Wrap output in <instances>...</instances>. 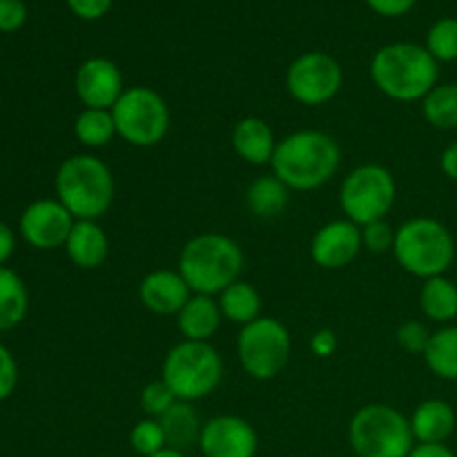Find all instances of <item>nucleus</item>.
<instances>
[{"mask_svg":"<svg viewBox=\"0 0 457 457\" xmlns=\"http://www.w3.org/2000/svg\"><path fill=\"white\" fill-rule=\"evenodd\" d=\"M65 253L80 270H96L110 254V239L98 221H76L65 241Z\"/></svg>","mask_w":457,"mask_h":457,"instance_id":"18","label":"nucleus"},{"mask_svg":"<svg viewBox=\"0 0 457 457\" xmlns=\"http://www.w3.org/2000/svg\"><path fill=\"white\" fill-rule=\"evenodd\" d=\"M418 445H445L455 431V411L445 400H427L409 418Z\"/></svg>","mask_w":457,"mask_h":457,"instance_id":"19","label":"nucleus"},{"mask_svg":"<svg viewBox=\"0 0 457 457\" xmlns=\"http://www.w3.org/2000/svg\"><path fill=\"white\" fill-rule=\"evenodd\" d=\"M67 7L83 21H98L110 12L112 0H67Z\"/></svg>","mask_w":457,"mask_h":457,"instance_id":"36","label":"nucleus"},{"mask_svg":"<svg viewBox=\"0 0 457 457\" xmlns=\"http://www.w3.org/2000/svg\"><path fill=\"white\" fill-rule=\"evenodd\" d=\"M116 134L132 147H154L170 132V107L156 89L125 87L116 105L112 107Z\"/></svg>","mask_w":457,"mask_h":457,"instance_id":"8","label":"nucleus"},{"mask_svg":"<svg viewBox=\"0 0 457 457\" xmlns=\"http://www.w3.org/2000/svg\"><path fill=\"white\" fill-rule=\"evenodd\" d=\"M293 353L288 328L275 317H259L241 326L237 337V357L248 378L268 382L284 373Z\"/></svg>","mask_w":457,"mask_h":457,"instance_id":"9","label":"nucleus"},{"mask_svg":"<svg viewBox=\"0 0 457 457\" xmlns=\"http://www.w3.org/2000/svg\"><path fill=\"white\" fill-rule=\"evenodd\" d=\"M393 254L402 270L418 279L442 277L455 259L453 235L437 219L415 217L395 228Z\"/></svg>","mask_w":457,"mask_h":457,"instance_id":"5","label":"nucleus"},{"mask_svg":"<svg viewBox=\"0 0 457 457\" xmlns=\"http://www.w3.org/2000/svg\"><path fill=\"white\" fill-rule=\"evenodd\" d=\"M311 351L317 357H330L337 351V335L330 328H321L312 333L311 337Z\"/></svg>","mask_w":457,"mask_h":457,"instance_id":"38","label":"nucleus"},{"mask_svg":"<svg viewBox=\"0 0 457 457\" xmlns=\"http://www.w3.org/2000/svg\"><path fill=\"white\" fill-rule=\"evenodd\" d=\"M290 201V190L275 177V174H266V177L254 179L245 190V205L250 212L259 219H275L286 210Z\"/></svg>","mask_w":457,"mask_h":457,"instance_id":"22","label":"nucleus"},{"mask_svg":"<svg viewBox=\"0 0 457 457\" xmlns=\"http://www.w3.org/2000/svg\"><path fill=\"white\" fill-rule=\"evenodd\" d=\"M361 244H364L366 250L375 254L388 253V250H393V244H395V228L386 219L369 223V226L361 228Z\"/></svg>","mask_w":457,"mask_h":457,"instance_id":"33","label":"nucleus"},{"mask_svg":"<svg viewBox=\"0 0 457 457\" xmlns=\"http://www.w3.org/2000/svg\"><path fill=\"white\" fill-rule=\"evenodd\" d=\"M437 62L457 61V18H440L427 34V45Z\"/></svg>","mask_w":457,"mask_h":457,"instance_id":"29","label":"nucleus"},{"mask_svg":"<svg viewBox=\"0 0 457 457\" xmlns=\"http://www.w3.org/2000/svg\"><path fill=\"white\" fill-rule=\"evenodd\" d=\"M54 187L56 199L76 221H98L112 208L116 195L114 174L94 154H74L62 161Z\"/></svg>","mask_w":457,"mask_h":457,"instance_id":"4","label":"nucleus"},{"mask_svg":"<svg viewBox=\"0 0 457 457\" xmlns=\"http://www.w3.org/2000/svg\"><path fill=\"white\" fill-rule=\"evenodd\" d=\"M74 89L85 107L112 110L120 94L125 92L123 74H120L119 65L110 58H87L76 71Z\"/></svg>","mask_w":457,"mask_h":457,"instance_id":"15","label":"nucleus"},{"mask_svg":"<svg viewBox=\"0 0 457 457\" xmlns=\"http://www.w3.org/2000/svg\"><path fill=\"white\" fill-rule=\"evenodd\" d=\"M344 74L330 54L308 52L290 62L286 71V87L297 103L320 107L333 101L342 89Z\"/></svg>","mask_w":457,"mask_h":457,"instance_id":"11","label":"nucleus"},{"mask_svg":"<svg viewBox=\"0 0 457 457\" xmlns=\"http://www.w3.org/2000/svg\"><path fill=\"white\" fill-rule=\"evenodd\" d=\"M431 330L427 328V324L422 321H404V324L397 328V344H400L402 351L411 353V355H424L428 342H431Z\"/></svg>","mask_w":457,"mask_h":457,"instance_id":"32","label":"nucleus"},{"mask_svg":"<svg viewBox=\"0 0 457 457\" xmlns=\"http://www.w3.org/2000/svg\"><path fill=\"white\" fill-rule=\"evenodd\" d=\"M259 436L248 420L239 415H217L204 422L199 451L204 457H254Z\"/></svg>","mask_w":457,"mask_h":457,"instance_id":"13","label":"nucleus"},{"mask_svg":"<svg viewBox=\"0 0 457 457\" xmlns=\"http://www.w3.org/2000/svg\"><path fill=\"white\" fill-rule=\"evenodd\" d=\"M424 361L428 370L436 378L457 379V326H445L431 335L427 351H424Z\"/></svg>","mask_w":457,"mask_h":457,"instance_id":"26","label":"nucleus"},{"mask_svg":"<svg viewBox=\"0 0 457 457\" xmlns=\"http://www.w3.org/2000/svg\"><path fill=\"white\" fill-rule=\"evenodd\" d=\"M161 379L181 402H199L212 395L223 379V360L210 342L174 344L163 360Z\"/></svg>","mask_w":457,"mask_h":457,"instance_id":"6","label":"nucleus"},{"mask_svg":"<svg viewBox=\"0 0 457 457\" xmlns=\"http://www.w3.org/2000/svg\"><path fill=\"white\" fill-rule=\"evenodd\" d=\"M440 168L445 172V177H449L451 181H457V143H451L440 156Z\"/></svg>","mask_w":457,"mask_h":457,"instance_id":"40","label":"nucleus"},{"mask_svg":"<svg viewBox=\"0 0 457 457\" xmlns=\"http://www.w3.org/2000/svg\"><path fill=\"white\" fill-rule=\"evenodd\" d=\"M190 286L186 284V279L181 277L179 270H168V268H161V270H152L143 277L141 286H138V297L141 303L154 315H179L183 306L187 303V299L192 297Z\"/></svg>","mask_w":457,"mask_h":457,"instance_id":"16","label":"nucleus"},{"mask_svg":"<svg viewBox=\"0 0 457 457\" xmlns=\"http://www.w3.org/2000/svg\"><path fill=\"white\" fill-rule=\"evenodd\" d=\"M129 446L141 457H152L163 451L168 442H165V433L159 420L145 418L134 424L132 431H129Z\"/></svg>","mask_w":457,"mask_h":457,"instance_id":"30","label":"nucleus"},{"mask_svg":"<svg viewBox=\"0 0 457 457\" xmlns=\"http://www.w3.org/2000/svg\"><path fill=\"white\" fill-rule=\"evenodd\" d=\"M27 22V4L22 0H0V31L12 34Z\"/></svg>","mask_w":457,"mask_h":457,"instance_id":"34","label":"nucleus"},{"mask_svg":"<svg viewBox=\"0 0 457 457\" xmlns=\"http://www.w3.org/2000/svg\"><path fill=\"white\" fill-rule=\"evenodd\" d=\"M418 0H366L375 13L384 18H400L415 7Z\"/></svg>","mask_w":457,"mask_h":457,"instance_id":"37","label":"nucleus"},{"mask_svg":"<svg viewBox=\"0 0 457 457\" xmlns=\"http://www.w3.org/2000/svg\"><path fill=\"white\" fill-rule=\"evenodd\" d=\"M13 250H16V235L7 223L0 221V266L13 257Z\"/></svg>","mask_w":457,"mask_h":457,"instance_id":"39","label":"nucleus"},{"mask_svg":"<svg viewBox=\"0 0 457 457\" xmlns=\"http://www.w3.org/2000/svg\"><path fill=\"white\" fill-rule=\"evenodd\" d=\"M221 321L223 315L219 302L210 295H192L177 315L179 333L190 342H210Z\"/></svg>","mask_w":457,"mask_h":457,"instance_id":"20","label":"nucleus"},{"mask_svg":"<svg viewBox=\"0 0 457 457\" xmlns=\"http://www.w3.org/2000/svg\"><path fill=\"white\" fill-rule=\"evenodd\" d=\"M159 422L161 428H163L165 442H168L170 449H177L186 453L192 446H199L204 422H201L199 413L195 411L192 402L179 400L163 418H159Z\"/></svg>","mask_w":457,"mask_h":457,"instance_id":"21","label":"nucleus"},{"mask_svg":"<svg viewBox=\"0 0 457 457\" xmlns=\"http://www.w3.org/2000/svg\"><path fill=\"white\" fill-rule=\"evenodd\" d=\"M342 150L330 134L321 129H297L277 141L272 154V174L288 190L311 192L335 177Z\"/></svg>","mask_w":457,"mask_h":457,"instance_id":"1","label":"nucleus"},{"mask_svg":"<svg viewBox=\"0 0 457 457\" xmlns=\"http://www.w3.org/2000/svg\"><path fill=\"white\" fill-rule=\"evenodd\" d=\"M420 308L437 324L453 321L457 317V286L445 275L427 279L420 290Z\"/></svg>","mask_w":457,"mask_h":457,"instance_id":"25","label":"nucleus"},{"mask_svg":"<svg viewBox=\"0 0 457 457\" xmlns=\"http://www.w3.org/2000/svg\"><path fill=\"white\" fill-rule=\"evenodd\" d=\"M18 384V364L13 360L12 351L0 344V402L12 397Z\"/></svg>","mask_w":457,"mask_h":457,"instance_id":"35","label":"nucleus"},{"mask_svg":"<svg viewBox=\"0 0 457 457\" xmlns=\"http://www.w3.org/2000/svg\"><path fill=\"white\" fill-rule=\"evenodd\" d=\"M152 457H187V455L183 453V451H177V449H170V446H165L163 451H159V453L152 455Z\"/></svg>","mask_w":457,"mask_h":457,"instance_id":"42","label":"nucleus"},{"mask_svg":"<svg viewBox=\"0 0 457 457\" xmlns=\"http://www.w3.org/2000/svg\"><path fill=\"white\" fill-rule=\"evenodd\" d=\"M244 250L221 232H204L183 245L177 270L195 295H219L239 281L244 270Z\"/></svg>","mask_w":457,"mask_h":457,"instance_id":"3","label":"nucleus"},{"mask_svg":"<svg viewBox=\"0 0 457 457\" xmlns=\"http://www.w3.org/2000/svg\"><path fill=\"white\" fill-rule=\"evenodd\" d=\"M74 137L85 147H105L107 143H112V138L119 137L112 110L83 107V112L74 120Z\"/></svg>","mask_w":457,"mask_h":457,"instance_id":"27","label":"nucleus"},{"mask_svg":"<svg viewBox=\"0 0 457 457\" xmlns=\"http://www.w3.org/2000/svg\"><path fill=\"white\" fill-rule=\"evenodd\" d=\"M138 400H141V409L145 411L147 418L154 420L163 418V415L179 402L177 395L170 391V386L163 379H154V382L145 384V388L141 391V397H138Z\"/></svg>","mask_w":457,"mask_h":457,"instance_id":"31","label":"nucleus"},{"mask_svg":"<svg viewBox=\"0 0 457 457\" xmlns=\"http://www.w3.org/2000/svg\"><path fill=\"white\" fill-rule=\"evenodd\" d=\"M348 445L357 457H409L415 437L402 411L375 402L351 418Z\"/></svg>","mask_w":457,"mask_h":457,"instance_id":"7","label":"nucleus"},{"mask_svg":"<svg viewBox=\"0 0 457 457\" xmlns=\"http://www.w3.org/2000/svg\"><path fill=\"white\" fill-rule=\"evenodd\" d=\"M232 150L250 165H270L277 138L270 125L259 116H245L237 120L230 134Z\"/></svg>","mask_w":457,"mask_h":457,"instance_id":"17","label":"nucleus"},{"mask_svg":"<svg viewBox=\"0 0 457 457\" xmlns=\"http://www.w3.org/2000/svg\"><path fill=\"white\" fill-rule=\"evenodd\" d=\"M397 186L391 170L379 163H364L346 174L339 187V205L348 221L360 228L382 221L395 205Z\"/></svg>","mask_w":457,"mask_h":457,"instance_id":"10","label":"nucleus"},{"mask_svg":"<svg viewBox=\"0 0 457 457\" xmlns=\"http://www.w3.org/2000/svg\"><path fill=\"white\" fill-rule=\"evenodd\" d=\"M409 457H455L446 445H415Z\"/></svg>","mask_w":457,"mask_h":457,"instance_id":"41","label":"nucleus"},{"mask_svg":"<svg viewBox=\"0 0 457 457\" xmlns=\"http://www.w3.org/2000/svg\"><path fill=\"white\" fill-rule=\"evenodd\" d=\"M361 228L348 219H335L315 232L311 241V259L324 270L346 268L360 257Z\"/></svg>","mask_w":457,"mask_h":457,"instance_id":"14","label":"nucleus"},{"mask_svg":"<svg viewBox=\"0 0 457 457\" xmlns=\"http://www.w3.org/2000/svg\"><path fill=\"white\" fill-rule=\"evenodd\" d=\"M422 114L427 123L437 129L457 128V83L436 85L422 101Z\"/></svg>","mask_w":457,"mask_h":457,"instance_id":"28","label":"nucleus"},{"mask_svg":"<svg viewBox=\"0 0 457 457\" xmlns=\"http://www.w3.org/2000/svg\"><path fill=\"white\" fill-rule=\"evenodd\" d=\"M375 87L397 103L424 101L440 79V62L418 43H391L370 61Z\"/></svg>","mask_w":457,"mask_h":457,"instance_id":"2","label":"nucleus"},{"mask_svg":"<svg viewBox=\"0 0 457 457\" xmlns=\"http://www.w3.org/2000/svg\"><path fill=\"white\" fill-rule=\"evenodd\" d=\"M217 302L223 320H230L232 324L245 326L262 317V295L248 281L239 279L230 284L219 293Z\"/></svg>","mask_w":457,"mask_h":457,"instance_id":"23","label":"nucleus"},{"mask_svg":"<svg viewBox=\"0 0 457 457\" xmlns=\"http://www.w3.org/2000/svg\"><path fill=\"white\" fill-rule=\"evenodd\" d=\"M29 308L25 281L12 268L0 266V333L12 330L25 320Z\"/></svg>","mask_w":457,"mask_h":457,"instance_id":"24","label":"nucleus"},{"mask_svg":"<svg viewBox=\"0 0 457 457\" xmlns=\"http://www.w3.org/2000/svg\"><path fill=\"white\" fill-rule=\"evenodd\" d=\"M76 219L58 199H38L25 208L18 221L21 237L36 250L65 248Z\"/></svg>","mask_w":457,"mask_h":457,"instance_id":"12","label":"nucleus"}]
</instances>
